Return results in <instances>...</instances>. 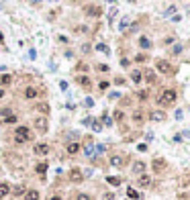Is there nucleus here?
Returning <instances> with one entry per match:
<instances>
[{
	"label": "nucleus",
	"mask_w": 190,
	"mask_h": 200,
	"mask_svg": "<svg viewBox=\"0 0 190 200\" xmlns=\"http://www.w3.org/2000/svg\"><path fill=\"white\" fill-rule=\"evenodd\" d=\"M164 43H166V45H172V43H174V39H172V37H168V39H164Z\"/></svg>",
	"instance_id": "obj_44"
},
{
	"label": "nucleus",
	"mask_w": 190,
	"mask_h": 200,
	"mask_svg": "<svg viewBox=\"0 0 190 200\" xmlns=\"http://www.w3.org/2000/svg\"><path fill=\"white\" fill-rule=\"evenodd\" d=\"M33 125H35V129H37L39 133H47V129H49L47 119H45V117H37V119L33 120Z\"/></svg>",
	"instance_id": "obj_4"
},
{
	"label": "nucleus",
	"mask_w": 190,
	"mask_h": 200,
	"mask_svg": "<svg viewBox=\"0 0 190 200\" xmlns=\"http://www.w3.org/2000/svg\"><path fill=\"white\" fill-rule=\"evenodd\" d=\"M106 182H108L110 186H119V184H121V178H117V176H108Z\"/></svg>",
	"instance_id": "obj_22"
},
{
	"label": "nucleus",
	"mask_w": 190,
	"mask_h": 200,
	"mask_svg": "<svg viewBox=\"0 0 190 200\" xmlns=\"http://www.w3.org/2000/svg\"><path fill=\"white\" fill-rule=\"evenodd\" d=\"M84 104H86V106H88V108H90V106H92V104H94V102H92V98H86V100H84Z\"/></svg>",
	"instance_id": "obj_40"
},
{
	"label": "nucleus",
	"mask_w": 190,
	"mask_h": 200,
	"mask_svg": "<svg viewBox=\"0 0 190 200\" xmlns=\"http://www.w3.org/2000/svg\"><path fill=\"white\" fill-rule=\"evenodd\" d=\"M133 120H135V122H141V120H143V115H141V112H135V115H133Z\"/></svg>",
	"instance_id": "obj_30"
},
{
	"label": "nucleus",
	"mask_w": 190,
	"mask_h": 200,
	"mask_svg": "<svg viewBox=\"0 0 190 200\" xmlns=\"http://www.w3.org/2000/svg\"><path fill=\"white\" fill-rule=\"evenodd\" d=\"M176 96H178L176 90H164L162 96L157 98V102H159L162 106H168V104H174V102H176Z\"/></svg>",
	"instance_id": "obj_1"
},
{
	"label": "nucleus",
	"mask_w": 190,
	"mask_h": 200,
	"mask_svg": "<svg viewBox=\"0 0 190 200\" xmlns=\"http://www.w3.org/2000/svg\"><path fill=\"white\" fill-rule=\"evenodd\" d=\"M143 172H145V163H143V161H135V163H133V174L143 176Z\"/></svg>",
	"instance_id": "obj_12"
},
{
	"label": "nucleus",
	"mask_w": 190,
	"mask_h": 200,
	"mask_svg": "<svg viewBox=\"0 0 190 200\" xmlns=\"http://www.w3.org/2000/svg\"><path fill=\"white\" fill-rule=\"evenodd\" d=\"M51 200H61V198H59V196H53V198H51Z\"/></svg>",
	"instance_id": "obj_47"
},
{
	"label": "nucleus",
	"mask_w": 190,
	"mask_h": 200,
	"mask_svg": "<svg viewBox=\"0 0 190 200\" xmlns=\"http://www.w3.org/2000/svg\"><path fill=\"white\" fill-rule=\"evenodd\" d=\"M86 14L92 16V19H98V16H102V8H100V6H94V4H90V6H86Z\"/></svg>",
	"instance_id": "obj_5"
},
{
	"label": "nucleus",
	"mask_w": 190,
	"mask_h": 200,
	"mask_svg": "<svg viewBox=\"0 0 190 200\" xmlns=\"http://www.w3.org/2000/svg\"><path fill=\"white\" fill-rule=\"evenodd\" d=\"M139 45H141V49H149L151 47V41L147 39V37H141L139 39Z\"/></svg>",
	"instance_id": "obj_24"
},
{
	"label": "nucleus",
	"mask_w": 190,
	"mask_h": 200,
	"mask_svg": "<svg viewBox=\"0 0 190 200\" xmlns=\"http://www.w3.org/2000/svg\"><path fill=\"white\" fill-rule=\"evenodd\" d=\"M102 200H112V194H104V196H102Z\"/></svg>",
	"instance_id": "obj_45"
},
{
	"label": "nucleus",
	"mask_w": 190,
	"mask_h": 200,
	"mask_svg": "<svg viewBox=\"0 0 190 200\" xmlns=\"http://www.w3.org/2000/svg\"><path fill=\"white\" fill-rule=\"evenodd\" d=\"M174 10H176V6H170V8H168L164 14H166V16H170V14H174Z\"/></svg>",
	"instance_id": "obj_36"
},
{
	"label": "nucleus",
	"mask_w": 190,
	"mask_h": 200,
	"mask_svg": "<svg viewBox=\"0 0 190 200\" xmlns=\"http://www.w3.org/2000/svg\"><path fill=\"white\" fill-rule=\"evenodd\" d=\"M2 96H4V90H2V88H0V98H2Z\"/></svg>",
	"instance_id": "obj_46"
},
{
	"label": "nucleus",
	"mask_w": 190,
	"mask_h": 200,
	"mask_svg": "<svg viewBox=\"0 0 190 200\" xmlns=\"http://www.w3.org/2000/svg\"><path fill=\"white\" fill-rule=\"evenodd\" d=\"M92 129H94V131H100V129H102V125H100L98 120H92Z\"/></svg>",
	"instance_id": "obj_33"
},
{
	"label": "nucleus",
	"mask_w": 190,
	"mask_h": 200,
	"mask_svg": "<svg viewBox=\"0 0 190 200\" xmlns=\"http://www.w3.org/2000/svg\"><path fill=\"white\" fill-rule=\"evenodd\" d=\"M37 110H39V112H43V115H49V104H45V102L37 104Z\"/></svg>",
	"instance_id": "obj_25"
},
{
	"label": "nucleus",
	"mask_w": 190,
	"mask_h": 200,
	"mask_svg": "<svg viewBox=\"0 0 190 200\" xmlns=\"http://www.w3.org/2000/svg\"><path fill=\"white\" fill-rule=\"evenodd\" d=\"M12 122H16V117H14V115H10V117L4 119V125H12Z\"/></svg>",
	"instance_id": "obj_29"
},
{
	"label": "nucleus",
	"mask_w": 190,
	"mask_h": 200,
	"mask_svg": "<svg viewBox=\"0 0 190 200\" xmlns=\"http://www.w3.org/2000/svg\"><path fill=\"white\" fill-rule=\"evenodd\" d=\"M84 180V174H82V169H78V167H74L72 172H70V182H74V184H78V182H82Z\"/></svg>",
	"instance_id": "obj_6"
},
{
	"label": "nucleus",
	"mask_w": 190,
	"mask_h": 200,
	"mask_svg": "<svg viewBox=\"0 0 190 200\" xmlns=\"http://www.w3.org/2000/svg\"><path fill=\"white\" fill-rule=\"evenodd\" d=\"M137 149H139V151H147V145H145V143H141V145H139Z\"/></svg>",
	"instance_id": "obj_43"
},
{
	"label": "nucleus",
	"mask_w": 190,
	"mask_h": 200,
	"mask_svg": "<svg viewBox=\"0 0 190 200\" xmlns=\"http://www.w3.org/2000/svg\"><path fill=\"white\" fill-rule=\"evenodd\" d=\"M127 25H129V21H127V19H123V23H121V27H119V29H121V31H125V29H127Z\"/></svg>",
	"instance_id": "obj_37"
},
{
	"label": "nucleus",
	"mask_w": 190,
	"mask_h": 200,
	"mask_svg": "<svg viewBox=\"0 0 190 200\" xmlns=\"http://www.w3.org/2000/svg\"><path fill=\"white\" fill-rule=\"evenodd\" d=\"M10 115H12V112H10V108H4V110L0 112V117H4V119H6V117H10Z\"/></svg>",
	"instance_id": "obj_35"
},
{
	"label": "nucleus",
	"mask_w": 190,
	"mask_h": 200,
	"mask_svg": "<svg viewBox=\"0 0 190 200\" xmlns=\"http://www.w3.org/2000/svg\"><path fill=\"white\" fill-rule=\"evenodd\" d=\"M2 39H4V37H2V33H0V41H2Z\"/></svg>",
	"instance_id": "obj_48"
},
{
	"label": "nucleus",
	"mask_w": 190,
	"mask_h": 200,
	"mask_svg": "<svg viewBox=\"0 0 190 200\" xmlns=\"http://www.w3.org/2000/svg\"><path fill=\"white\" fill-rule=\"evenodd\" d=\"M37 94H39V92H37L33 86H29V88L25 90V96H27V98H37Z\"/></svg>",
	"instance_id": "obj_17"
},
{
	"label": "nucleus",
	"mask_w": 190,
	"mask_h": 200,
	"mask_svg": "<svg viewBox=\"0 0 190 200\" xmlns=\"http://www.w3.org/2000/svg\"><path fill=\"white\" fill-rule=\"evenodd\" d=\"M155 68H157V72H162V74H172V72H174L172 63L166 61V59H159V61L155 63Z\"/></svg>",
	"instance_id": "obj_3"
},
{
	"label": "nucleus",
	"mask_w": 190,
	"mask_h": 200,
	"mask_svg": "<svg viewBox=\"0 0 190 200\" xmlns=\"http://www.w3.org/2000/svg\"><path fill=\"white\" fill-rule=\"evenodd\" d=\"M143 72H139V70H135V72H131V80L135 82V84H139V82L143 80V76H141Z\"/></svg>",
	"instance_id": "obj_19"
},
{
	"label": "nucleus",
	"mask_w": 190,
	"mask_h": 200,
	"mask_svg": "<svg viewBox=\"0 0 190 200\" xmlns=\"http://www.w3.org/2000/svg\"><path fill=\"white\" fill-rule=\"evenodd\" d=\"M35 55H37V51H35V49H31V51H29V57H31V59H35Z\"/></svg>",
	"instance_id": "obj_42"
},
{
	"label": "nucleus",
	"mask_w": 190,
	"mask_h": 200,
	"mask_svg": "<svg viewBox=\"0 0 190 200\" xmlns=\"http://www.w3.org/2000/svg\"><path fill=\"white\" fill-rule=\"evenodd\" d=\"M145 59H147V57H145L143 53H139V55H135V61H139V63H143Z\"/></svg>",
	"instance_id": "obj_32"
},
{
	"label": "nucleus",
	"mask_w": 190,
	"mask_h": 200,
	"mask_svg": "<svg viewBox=\"0 0 190 200\" xmlns=\"http://www.w3.org/2000/svg\"><path fill=\"white\" fill-rule=\"evenodd\" d=\"M33 2H41V0H33Z\"/></svg>",
	"instance_id": "obj_50"
},
{
	"label": "nucleus",
	"mask_w": 190,
	"mask_h": 200,
	"mask_svg": "<svg viewBox=\"0 0 190 200\" xmlns=\"http://www.w3.org/2000/svg\"><path fill=\"white\" fill-rule=\"evenodd\" d=\"M80 149H82V147H80V143H70V145L65 147V151H68L70 155H76V153H78Z\"/></svg>",
	"instance_id": "obj_11"
},
{
	"label": "nucleus",
	"mask_w": 190,
	"mask_h": 200,
	"mask_svg": "<svg viewBox=\"0 0 190 200\" xmlns=\"http://www.w3.org/2000/svg\"><path fill=\"white\" fill-rule=\"evenodd\" d=\"M96 51H100V53H106V55L110 53V49H108L106 45H102V43H100V45H96Z\"/></svg>",
	"instance_id": "obj_27"
},
{
	"label": "nucleus",
	"mask_w": 190,
	"mask_h": 200,
	"mask_svg": "<svg viewBox=\"0 0 190 200\" xmlns=\"http://www.w3.org/2000/svg\"><path fill=\"white\" fill-rule=\"evenodd\" d=\"M10 192H12L14 196H23L27 190H25V186H14V188H10Z\"/></svg>",
	"instance_id": "obj_18"
},
{
	"label": "nucleus",
	"mask_w": 190,
	"mask_h": 200,
	"mask_svg": "<svg viewBox=\"0 0 190 200\" xmlns=\"http://www.w3.org/2000/svg\"><path fill=\"white\" fill-rule=\"evenodd\" d=\"M127 196H129V198H133V200H139V198H141V194H139L137 190H133V188H129V190H127Z\"/></svg>",
	"instance_id": "obj_20"
},
{
	"label": "nucleus",
	"mask_w": 190,
	"mask_h": 200,
	"mask_svg": "<svg viewBox=\"0 0 190 200\" xmlns=\"http://www.w3.org/2000/svg\"><path fill=\"white\" fill-rule=\"evenodd\" d=\"M110 165H112V167H123V165H125V157H123V155H112V157H110Z\"/></svg>",
	"instance_id": "obj_9"
},
{
	"label": "nucleus",
	"mask_w": 190,
	"mask_h": 200,
	"mask_svg": "<svg viewBox=\"0 0 190 200\" xmlns=\"http://www.w3.org/2000/svg\"><path fill=\"white\" fill-rule=\"evenodd\" d=\"M76 200H90V196H88V194H78Z\"/></svg>",
	"instance_id": "obj_38"
},
{
	"label": "nucleus",
	"mask_w": 190,
	"mask_h": 200,
	"mask_svg": "<svg viewBox=\"0 0 190 200\" xmlns=\"http://www.w3.org/2000/svg\"><path fill=\"white\" fill-rule=\"evenodd\" d=\"M112 117H115V120H123V112H121V110H115Z\"/></svg>",
	"instance_id": "obj_31"
},
{
	"label": "nucleus",
	"mask_w": 190,
	"mask_h": 200,
	"mask_svg": "<svg viewBox=\"0 0 190 200\" xmlns=\"http://www.w3.org/2000/svg\"><path fill=\"white\" fill-rule=\"evenodd\" d=\"M143 74H145V82H147V84H155V82H157V78H155V74H153V72H149V70H147V72H143Z\"/></svg>",
	"instance_id": "obj_15"
},
{
	"label": "nucleus",
	"mask_w": 190,
	"mask_h": 200,
	"mask_svg": "<svg viewBox=\"0 0 190 200\" xmlns=\"http://www.w3.org/2000/svg\"><path fill=\"white\" fill-rule=\"evenodd\" d=\"M96 151V147L94 145H92V143H90V141H88V145H86V147H84V153H86V155H88V157H90V155H92V153H94Z\"/></svg>",
	"instance_id": "obj_23"
},
{
	"label": "nucleus",
	"mask_w": 190,
	"mask_h": 200,
	"mask_svg": "<svg viewBox=\"0 0 190 200\" xmlns=\"http://www.w3.org/2000/svg\"><path fill=\"white\" fill-rule=\"evenodd\" d=\"M8 192H10V186H8L6 182H0V198H6Z\"/></svg>",
	"instance_id": "obj_13"
},
{
	"label": "nucleus",
	"mask_w": 190,
	"mask_h": 200,
	"mask_svg": "<svg viewBox=\"0 0 190 200\" xmlns=\"http://www.w3.org/2000/svg\"><path fill=\"white\" fill-rule=\"evenodd\" d=\"M12 82V76H8V74H2L0 76V86H6V84H10Z\"/></svg>",
	"instance_id": "obj_21"
},
{
	"label": "nucleus",
	"mask_w": 190,
	"mask_h": 200,
	"mask_svg": "<svg viewBox=\"0 0 190 200\" xmlns=\"http://www.w3.org/2000/svg\"><path fill=\"white\" fill-rule=\"evenodd\" d=\"M25 200H39V192L37 190H27L25 192Z\"/></svg>",
	"instance_id": "obj_14"
},
{
	"label": "nucleus",
	"mask_w": 190,
	"mask_h": 200,
	"mask_svg": "<svg viewBox=\"0 0 190 200\" xmlns=\"http://www.w3.org/2000/svg\"><path fill=\"white\" fill-rule=\"evenodd\" d=\"M149 184H151V178L149 176H139V186L141 188H147Z\"/></svg>",
	"instance_id": "obj_16"
},
{
	"label": "nucleus",
	"mask_w": 190,
	"mask_h": 200,
	"mask_svg": "<svg viewBox=\"0 0 190 200\" xmlns=\"http://www.w3.org/2000/svg\"><path fill=\"white\" fill-rule=\"evenodd\" d=\"M33 153H35V155H47L49 153V145L47 143H37V145L33 147Z\"/></svg>",
	"instance_id": "obj_7"
},
{
	"label": "nucleus",
	"mask_w": 190,
	"mask_h": 200,
	"mask_svg": "<svg viewBox=\"0 0 190 200\" xmlns=\"http://www.w3.org/2000/svg\"><path fill=\"white\" fill-rule=\"evenodd\" d=\"M151 167H153V172H157V174H159V172H164L166 161L162 159V157H155V159H153V163H151Z\"/></svg>",
	"instance_id": "obj_8"
},
{
	"label": "nucleus",
	"mask_w": 190,
	"mask_h": 200,
	"mask_svg": "<svg viewBox=\"0 0 190 200\" xmlns=\"http://www.w3.org/2000/svg\"><path fill=\"white\" fill-rule=\"evenodd\" d=\"M31 139V129L29 127H16L14 131V141L16 143H27Z\"/></svg>",
	"instance_id": "obj_2"
},
{
	"label": "nucleus",
	"mask_w": 190,
	"mask_h": 200,
	"mask_svg": "<svg viewBox=\"0 0 190 200\" xmlns=\"http://www.w3.org/2000/svg\"><path fill=\"white\" fill-rule=\"evenodd\" d=\"M182 51V45H174V53H180Z\"/></svg>",
	"instance_id": "obj_41"
},
{
	"label": "nucleus",
	"mask_w": 190,
	"mask_h": 200,
	"mask_svg": "<svg viewBox=\"0 0 190 200\" xmlns=\"http://www.w3.org/2000/svg\"><path fill=\"white\" fill-rule=\"evenodd\" d=\"M78 84H82V86H90V80H88L86 76H78Z\"/></svg>",
	"instance_id": "obj_28"
},
{
	"label": "nucleus",
	"mask_w": 190,
	"mask_h": 200,
	"mask_svg": "<svg viewBox=\"0 0 190 200\" xmlns=\"http://www.w3.org/2000/svg\"><path fill=\"white\" fill-rule=\"evenodd\" d=\"M137 96H139L141 100H145V98H147V92H143V90H141V92H137Z\"/></svg>",
	"instance_id": "obj_39"
},
{
	"label": "nucleus",
	"mask_w": 190,
	"mask_h": 200,
	"mask_svg": "<svg viewBox=\"0 0 190 200\" xmlns=\"http://www.w3.org/2000/svg\"><path fill=\"white\" fill-rule=\"evenodd\" d=\"M96 70H100V72H108V65H104V63H98V65H96Z\"/></svg>",
	"instance_id": "obj_34"
},
{
	"label": "nucleus",
	"mask_w": 190,
	"mask_h": 200,
	"mask_svg": "<svg viewBox=\"0 0 190 200\" xmlns=\"http://www.w3.org/2000/svg\"><path fill=\"white\" fill-rule=\"evenodd\" d=\"M149 119H151V120H155V122H159V120H164V119H166V112H164V110H153V112L149 115Z\"/></svg>",
	"instance_id": "obj_10"
},
{
	"label": "nucleus",
	"mask_w": 190,
	"mask_h": 200,
	"mask_svg": "<svg viewBox=\"0 0 190 200\" xmlns=\"http://www.w3.org/2000/svg\"><path fill=\"white\" fill-rule=\"evenodd\" d=\"M35 169H37L39 174H45V172H47V163H45V161H41V163H37V167H35Z\"/></svg>",
	"instance_id": "obj_26"
},
{
	"label": "nucleus",
	"mask_w": 190,
	"mask_h": 200,
	"mask_svg": "<svg viewBox=\"0 0 190 200\" xmlns=\"http://www.w3.org/2000/svg\"><path fill=\"white\" fill-rule=\"evenodd\" d=\"M106 2H115V0H106Z\"/></svg>",
	"instance_id": "obj_49"
}]
</instances>
